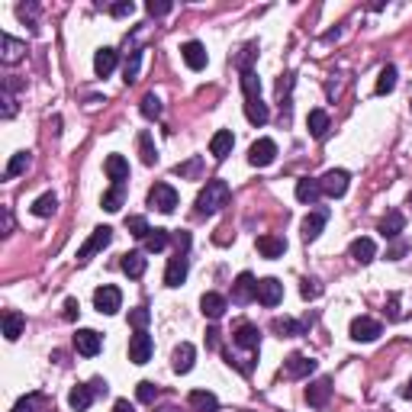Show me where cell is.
Wrapping results in <instances>:
<instances>
[{
	"label": "cell",
	"mask_w": 412,
	"mask_h": 412,
	"mask_svg": "<svg viewBox=\"0 0 412 412\" xmlns=\"http://www.w3.org/2000/svg\"><path fill=\"white\" fill-rule=\"evenodd\" d=\"M110 242H113V229H110V226H97V229L91 232V238L77 248V264H87V261H91L97 252H103Z\"/></svg>",
	"instance_id": "obj_2"
},
{
	"label": "cell",
	"mask_w": 412,
	"mask_h": 412,
	"mask_svg": "<svg viewBox=\"0 0 412 412\" xmlns=\"http://www.w3.org/2000/svg\"><path fill=\"white\" fill-rule=\"evenodd\" d=\"M139 110H142V116H146V120H158L165 107H161V100L155 97V94H146V97H142V107H139Z\"/></svg>",
	"instance_id": "obj_44"
},
{
	"label": "cell",
	"mask_w": 412,
	"mask_h": 412,
	"mask_svg": "<svg viewBox=\"0 0 412 412\" xmlns=\"http://www.w3.org/2000/svg\"><path fill=\"white\" fill-rule=\"evenodd\" d=\"M187 403L197 412H219V399H216V393H210V390H193L191 397H187Z\"/></svg>",
	"instance_id": "obj_24"
},
{
	"label": "cell",
	"mask_w": 412,
	"mask_h": 412,
	"mask_svg": "<svg viewBox=\"0 0 412 412\" xmlns=\"http://www.w3.org/2000/svg\"><path fill=\"white\" fill-rule=\"evenodd\" d=\"M197 168H200V158L187 161V165H177V168H174V171H177V174H181V177H184V174H193V171H197Z\"/></svg>",
	"instance_id": "obj_55"
},
{
	"label": "cell",
	"mask_w": 412,
	"mask_h": 412,
	"mask_svg": "<svg viewBox=\"0 0 412 412\" xmlns=\"http://www.w3.org/2000/svg\"><path fill=\"white\" fill-rule=\"evenodd\" d=\"M126 229L132 232V236L136 238H148V222H146V216H129V219H126Z\"/></svg>",
	"instance_id": "obj_46"
},
{
	"label": "cell",
	"mask_w": 412,
	"mask_h": 412,
	"mask_svg": "<svg viewBox=\"0 0 412 412\" xmlns=\"http://www.w3.org/2000/svg\"><path fill=\"white\" fill-rule=\"evenodd\" d=\"M232 345H236V348H245V352H252V354H258L261 352L258 326H252V322H238V328L232 332Z\"/></svg>",
	"instance_id": "obj_6"
},
{
	"label": "cell",
	"mask_w": 412,
	"mask_h": 412,
	"mask_svg": "<svg viewBox=\"0 0 412 412\" xmlns=\"http://www.w3.org/2000/svg\"><path fill=\"white\" fill-rule=\"evenodd\" d=\"M328 397H332V380L328 377H319V380H313L306 387V403L313 406V409H322L328 403Z\"/></svg>",
	"instance_id": "obj_16"
},
{
	"label": "cell",
	"mask_w": 412,
	"mask_h": 412,
	"mask_svg": "<svg viewBox=\"0 0 412 412\" xmlns=\"http://www.w3.org/2000/svg\"><path fill=\"white\" fill-rule=\"evenodd\" d=\"M403 252H406V242H399V245H397V248H393V252H390V255H387V258H399V255H403Z\"/></svg>",
	"instance_id": "obj_59"
},
{
	"label": "cell",
	"mask_w": 412,
	"mask_h": 412,
	"mask_svg": "<svg viewBox=\"0 0 412 412\" xmlns=\"http://www.w3.org/2000/svg\"><path fill=\"white\" fill-rule=\"evenodd\" d=\"M348 181H352V174L342 171V168H332V171H326V174L319 177L322 193H326V197H345V193H348Z\"/></svg>",
	"instance_id": "obj_7"
},
{
	"label": "cell",
	"mask_w": 412,
	"mask_h": 412,
	"mask_svg": "<svg viewBox=\"0 0 412 412\" xmlns=\"http://www.w3.org/2000/svg\"><path fill=\"white\" fill-rule=\"evenodd\" d=\"M94 397H97V390H94L91 383H84V387H75L68 393V406L75 412H87V409H91V403H94Z\"/></svg>",
	"instance_id": "obj_20"
},
{
	"label": "cell",
	"mask_w": 412,
	"mask_h": 412,
	"mask_svg": "<svg viewBox=\"0 0 412 412\" xmlns=\"http://www.w3.org/2000/svg\"><path fill=\"white\" fill-rule=\"evenodd\" d=\"M232 300H236V303H252V300H258V281H255L248 271H242V274L236 277V283H232Z\"/></svg>",
	"instance_id": "obj_12"
},
{
	"label": "cell",
	"mask_w": 412,
	"mask_h": 412,
	"mask_svg": "<svg viewBox=\"0 0 412 412\" xmlns=\"http://www.w3.org/2000/svg\"><path fill=\"white\" fill-rule=\"evenodd\" d=\"M403 229H406V216L399 213V210H393V213L380 222V236L383 238H399L403 236Z\"/></svg>",
	"instance_id": "obj_31"
},
{
	"label": "cell",
	"mask_w": 412,
	"mask_h": 412,
	"mask_svg": "<svg viewBox=\"0 0 412 412\" xmlns=\"http://www.w3.org/2000/svg\"><path fill=\"white\" fill-rule=\"evenodd\" d=\"M77 313H81V306H77V300H75V297H68V300H65V319H68V322H75V319H77Z\"/></svg>",
	"instance_id": "obj_52"
},
{
	"label": "cell",
	"mask_w": 412,
	"mask_h": 412,
	"mask_svg": "<svg viewBox=\"0 0 412 412\" xmlns=\"http://www.w3.org/2000/svg\"><path fill=\"white\" fill-rule=\"evenodd\" d=\"M348 252H352V258L358 261V264H371L377 255V245H374V238H354Z\"/></svg>",
	"instance_id": "obj_30"
},
{
	"label": "cell",
	"mask_w": 412,
	"mask_h": 412,
	"mask_svg": "<svg viewBox=\"0 0 412 412\" xmlns=\"http://www.w3.org/2000/svg\"><path fill=\"white\" fill-rule=\"evenodd\" d=\"M206 345H210V348H219V332H216V328L206 332Z\"/></svg>",
	"instance_id": "obj_56"
},
{
	"label": "cell",
	"mask_w": 412,
	"mask_h": 412,
	"mask_svg": "<svg viewBox=\"0 0 412 412\" xmlns=\"http://www.w3.org/2000/svg\"><path fill=\"white\" fill-rule=\"evenodd\" d=\"M181 58H184V65H187L191 71H203V68H206V61H210V55H206V46H203V42L191 39V42H184V46H181Z\"/></svg>",
	"instance_id": "obj_10"
},
{
	"label": "cell",
	"mask_w": 412,
	"mask_h": 412,
	"mask_svg": "<svg viewBox=\"0 0 412 412\" xmlns=\"http://www.w3.org/2000/svg\"><path fill=\"white\" fill-rule=\"evenodd\" d=\"M242 94L245 100H261V77L255 75V68L242 71Z\"/></svg>",
	"instance_id": "obj_36"
},
{
	"label": "cell",
	"mask_w": 412,
	"mask_h": 412,
	"mask_svg": "<svg viewBox=\"0 0 412 412\" xmlns=\"http://www.w3.org/2000/svg\"><path fill=\"white\" fill-rule=\"evenodd\" d=\"M139 65H142V52H139V49H132L129 58H126V68H122V81H126V84L139 81Z\"/></svg>",
	"instance_id": "obj_41"
},
{
	"label": "cell",
	"mask_w": 412,
	"mask_h": 412,
	"mask_svg": "<svg viewBox=\"0 0 412 412\" xmlns=\"http://www.w3.org/2000/svg\"><path fill=\"white\" fill-rule=\"evenodd\" d=\"M168 242H171L168 229H152V232H148V238H146V248H148V252H165V248H168Z\"/></svg>",
	"instance_id": "obj_43"
},
{
	"label": "cell",
	"mask_w": 412,
	"mask_h": 412,
	"mask_svg": "<svg viewBox=\"0 0 412 412\" xmlns=\"http://www.w3.org/2000/svg\"><path fill=\"white\" fill-rule=\"evenodd\" d=\"M23 328H26V319L20 313H13V309L4 313V335H7V342H16V338L23 335Z\"/></svg>",
	"instance_id": "obj_32"
},
{
	"label": "cell",
	"mask_w": 412,
	"mask_h": 412,
	"mask_svg": "<svg viewBox=\"0 0 412 412\" xmlns=\"http://www.w3.org/2000/svg\"><path fill=\"white\" fill-rule=\"evenodd\" d=\"M274 158H277L274 139H258V142L248 148V165H252V168H267V165H274Z\"/></svg>",
	"instance_id": "obj_5"
},
{
	"label": "cell",
	"mask_w": 412,
	"mask_h": 412,
	"mask_svg": "<svg viewBox=\"0 0 412 412\" xmlns=\"http://www.w3.org/2000/svg\"><path fill=\"white\" fill-rule=\"evenodd\" d=\"M226 297H219V293H203L200 297V309H203L206 319H222L226 316Z\"/></svg>",
	"instance_id": "obj_21"
},
{
	"label": "cell",
	"mask_w": 412,
	"mask_h": 412,
	"mask_svg": "<svg viewBox=\"0 0 412 412\" xmlns=\"http://www.w3.org/2000/svg\"><path fill=\"white\" fill-rule=\"evenodd\" d=\"M75 348H77V354H84V358H97L100 348H103V338H100V332H94V328H77Z\"/></svg>",
	"instance_id": "obj_11"
},
{
	"label": "cell",
	"mask_w": 412,
	"mask_h": 412,
	"mask_svg": "<svg viewBox=\"0 0 412 412\" xmlns=\"http://www.w3.org/2000/svg\"><path fill=\"white\" fill-rule=\"evenodd\" d=\"M174 242H177V255H187V248H191V236H187V232H177Z\"/></svg>",
	"instance_id": "obj_53"
},
{
	"label": "cell",
	"mask_w": 412,
	"mask_h": 412,
	"mask_svg": "<svg viewBox=\"0 0 412 412\" xmlns=\"http://www.w3.org/2000/svg\"><path fill=\"white\" fill-rule=\"evenodd\" d=\"M281 300H283V283L277 281V277H264V281H258V303L261 306L274 309Z\"/></svg>",
	"instance_id": "obj_13"
},
{
	"label": "cell",
	"mask_w": 412,
	"mask_h": 412,
	"mask_svg": "<svg viewBox=\"0 0 412 412\" xmlns=\"http://www.w3.org/2000/svg\"><path fill=\"white\" fill-rule=\"evenodd\" d=\"M306 126H309V136L313 139H326L328 129H332V120H328L326 110H309V120H306Z\"/></svg>",
	"instance_id": "obj_23"
},
{
	"label": "cell",
	"mask_w": 412,
	"mask_h": 412,
	"mask_svg": "<svg viewBox=\"0 0 412 412\" xmlns=\"http://www.w3.org/2000/svg\"><path fill=\"white\" fill-rule=\"evenodd\" d=\"M42 403H46V399L39 397V393H30V397H23L13 406V412H36V406H42Z\"/></svg>",
	"instance_id": "obj_48"
},
{
	"label": "cell",
	"mask_w": 412,
	"mask_h": 412,
	"mask_svg": "<svg viewBox=\"0 0 412 412\" xmlns=\"http://www.w3.org/2000/svg\"><path fill=\"white\" fill-rule=\"evenodd\" d=\"M232 146H236V136H232L229 129H219L210 139V155H213L216 161H226L232 155Z\"/></svg>",
	"instance_id": "obj_19"
},
{
	"label": "cell",
	"mask_w": 412,
	"mask_h": 412,
	"mask_svg": "<svg viewBox=\"0 0 412 412\" xmlns=\"http://www.w3.org/2000/svg\"><path fill=\"white\" fill-rule=\"evenodd\" d=\"M136 397H139V403H155V397H158V387H155L152 380H142L136 387Z\"/></svg>",
	"instance_id": "obj_47"
},
{
	"label": "cell",
	"mask_w": 412,
	"mask_h": 412,
	"mask_svg": "<svg viewBox=\"0 0 412 412\" xmlns=\"http://www.w3.org/2000/svg\"><path fill=\"white\" fill-rule=\"evenodd\" d=\"M13 87L16 81H4V91H0V100H4V120H13L16 116V97H13Z\"/></svg>",
	"instance_id": "obj_39"
},
{
	"label": "cell",
	"mask_w": 412,
	"mask_h": 412,
	"mask_svg": "<svg viewBox=\"0 0 412 412\" xmlns=\"http://www.w3.org/2000/svg\"><path fill=\"white\" fill-rule=\"evenodd\" d=\"M187 271H191L187 255H174V258L168 261V267H165V283H168V287H181V283L187 281Z\"/></svg>",
	"instance_id": "obj_15"
},
{
	"label": "cell",
	"mask_w": 412,
	"mask_h": 412,
	"mask_svg": "<svg viewBox=\"0 0 412 412\" xmlns=\"http://www.w3.org/2000/svg\"><path fill=\"white\" fill-rule=\"evenodd\" d=\"M116 61H120V52H116V49H100V52L94 55V71H97V77L113 75Z\"/></svg>",
	"instance_id": "obj_22"
},
{
	"label": "cell",
	"mask_w": 412,
	"mask_h": 412,
	"mask_svg": "<svg viewBox=\"0 0 412 412\" xmlns=\"http://www.w3.org/2000/svg\"><path fill=\"white\" fill-rule=\"evenodd\" d=\"M409 206H412V193H409Z\"/></svg>",
	"instance_id": "obj_61"
},
{
	"label": "cell",
	"mask_w": 412,
	"mask_h": 412,
	"mask_svg": "<svg viewBox=\"0 0 412 412\" xmlns=\"http://www.w3.org/2000/svg\"><path fill=\"white\" fill-rule=\"evenodd\" d=\"M245 116H248L252 126H264V122L271 120V110H267L261 100H245Z\"/></svg>",
	"instance_id": "obj_35"
},
{
	"label": "cell",
	"mask_w": 412,
	"mask_h": 412,
	"mask_svg": "<svg viewBox=\"0 0 412 412\" xmlns=\"http://www.w3.org/2000/svg\"><path fill=\"white\" fill-rule=\"evenodd\" d=\"M139 155H142L146 165H155V161H158V152H155V142L148 132H139Z\"/></svg>",
	"instance_id": "obj_42"
},
{
	"label": "cell",
	"mask_w": 412,
	"mask_h": 412,
	"mask_svg": "<svg viewBox=\"0 0 412 412\" xmlns=\"http://www.w3.org/2000/svg\"><path fill=\"white\" fill-rule=\"evenodd\" d=\"M113 412H136V409L129 406V399H116V403H113Z\"/></svg>",
	"instance_id": "obj_57"
},
{
	"label": "cell",
	"mask_w": 412,
	"mask_h": 412,
	"mask_svg": "<svg viewBox=\"0 0 412 412\" xmlns=\"http://www.w3.org/2000/svg\"><path fill=\"white\" fill-rule=\"evenodd\" d=\"M403 397H406V399H412V380H409V383H406V390H403Z\"/></svg>",
	"instance_id": "obj_60"
},
{
	"label": "cell",
	"mask_w": 412,
	"mask_h": 412,
	"mask_svg": "<svg viewBox=\"0 0 412 412\" xmlns=\"http://www.w3.org/2000/svg\"><path fill=\"white\" fill-rule=\"evenodd\" d=\"M319 197H322V184L313 181V177H300V181H297V200H300V203L313 206Z\"/></svg>",
	"instance_id": "obj_27"
},
{
	"label": "cell",
	"mask_w": 412,
	"mask_h": 412,
	"mask_svg": "<svg viewBox=\"0 0 412 412\" xmlns=\"http://www.w3.org/2000/svg\"><path fill=\"white\" fill-rule=\"evenodd\" d=\"M30 161H32V155H30V152H16L13 158H10L7 171H4V181H13V177H20L26 168H30Z\"/></svg>",
	"instance_id": "obj_38"
},
{
	"label": "cell",
	"mask_w": 412,
	"mask_h": 412,
	"mask_svg": "<svg viewBox=\"0 0 412 412\" xmlns=\"http://www.w3.org/2000/svg\"><path fill=\"white\" fill-rule=\"evenodd\" d=\"M258 252L264 255V258H281V255L287 252V242H283L281 236H261L258 238Z\"/></svg>",
	"instance_id": "obj_33"
},
{
	"label": "cell",
	"mask_w": 412,
	"mask_h": 412,
	"mask_svg": "<svg viewBox=\"0 0 412 412\" xmlns=\"http://www.w3.org/2000/svg\"><path fill=\"white\" fill-rule=\"evenodd\" d=\"M94 306H97V313H103V316L120 313V309H122V293H120V287H110V283L97 287V290H94Z\"/></svg>",
	"instance_id": "obj_4"
},
{
	"label": "cell",
	"mask_w": 412,
	"mask_h": 412,
	"mask_svg": "<svg viewBox=\"0 0 412 412\" xmlns=\"http://www.w3.org/2000/svg\"><path fill=\"white\" fill-rule=\"evenodd\" d=\"M290 87H293V75H283L281 81H277V94H281V97H287V94H290Z\"/></svg>",
	"instance_id": "obj_54"
},
{
	"label": "cell",
	"mask_w": 412,
	"mask_h": 412,
	"mask_svg": "<svg viewBox=\"0 0 412 412\" xmlns=\"http://www.w3.org/2000/svg\"><path fill=\"white\" fill-rule=\"evenodd\" d=\"M232 191H229V184L226 181H206V187L197 193V213L200 216H213L219 213L222 206L229 203Z\"/></svg>",
	"instance_id": "obj_1"
},
{
	"label": "cell",
	"mask_w": 412,
	"mask_h": 412,
	"mask_svg": "<svg viewBox=\"0 0 412 412\" xmlns=\"http://www.w3.org/2000/svg\"><path fill=\"white\" fill-rule=\"evenodd\" d=\"M146 267H148V261H146V255H142V252L122 255V271H126L129 277H142V274H146Z\"/></svg>",
	"instance_id": "obj_34"
},
{
	"label": "cell",
	"mask_w": 412,
	"mask_h": 412,
	"mask_svg": "<svg viewBox=\"0 0 412 412\" xmlns=\"http://www.w3.org/2000/svg\"><path fill=\"white\" fill-rule=\"evenodd\" d=\"M152 352H155V342L148 332H136L129 338V361L132 364H148L152 361Z\"/></svg>",
	"instance_id": "obj_8"
},
{
	"label": "cell",
	"mask_w": 412,
	"mask_h": 412,
	"mask_svg": "<svg viewBox=\"0 0 412 412\" xmlns=\"http://www.w3.org/2000/svg\"><path fill=\"white\" fill-rule=\"evenodd\" d=\"M309 322H313V316L309 319H303V322H297V319H287V316H277L274 322H271V328H274L277 335L281 338H297V335H306V328H309Z\"/></svg>",
	"instance_id": "obj_17"
},
{
	"label": "cell",
	"mask_w": 412,
	"mask_h": 412,
	"mask_svg": "<svg viewBox=\"0 0 412 412\" xmlns=\"http://www.w3.org/2000/svg\"><path fill=\"white\" fill-rule=\"evenodd\" d=\"M393 87H397V68L393 65H383L380 68V77H377V94H393Z\"/></svg>",
	"instance_id": "obj_40"
},
{
	"label": "cell",
	"mask_w": 412,
	"mask_h": 412,
	"mask_svg": "<svg viewBox=\"0 0 412 412\" xmlns=\"http://www.w3.org/2000/svg\"><path fill=\"white\" fill-rule=\"evenodd\" d=\"M193 358H197V348L191 342H181L174 348V358H171V367H174L177 374H191L193 371Z\"/></svg>",
	"instance_id": "obj_18"
},
{
	"label": "cell",
	"mask_w": 412,
	"mask_h": 412,
	"mask_svg": "<svg viewBox=\"0 0 412 412\" xmlns=\"http://www.w3.org/2000/svg\"><path fill=\"white\" fill-rule=\"evenodd\" d=\"M300 293H303V300H319L322 297V283L313 281V277H306L303 287H300Z\"/></svg>",
	"instance_id": "obj_49"
},
{
	"label": "cell",
	"mask_w": 412,
	"mask_h": 412,
	"mask_svg": "<svg viewBox=\"0 0 412 412\" xmlns=\"http://www.w3.org/2000/svg\"><path fill=\"white\" fill-rule=\"evenodd\" d=\"M148 13L152 16H165V13H171V10H174V4H168V0H161V4H155V0H148Z\"/></svg>",
	"instance_id": "obj_51"
},
{
	"label": "cell",
	"mask_w": 412,
	"mask_h": 412,
	"mask_svg": "<svg viewBox=\"0 0 412 412\" xmlns=\"http://www.w3.org/2000/svg\"><path fill=\"white\" fill-rule=\"evenodd\" d=\"M55 210H58V197H55L52 191L42 193V197L32 203V216H39V219H46V216H55Z\"/></svg>",
	"instance_id": "obj_37"
},
{
	"label": "cell",
	"mask_w": 412,
	"mask_h": 412,
	"mask_svg": "<svg viewBox=\"0 0 412 412\" xmlns=\"http://www.w3.org/2000/svg\"><path fill=\"white\" fill-rule=\"evenodd\" d=\"M316 371V361L313 358H306V354L293 352L290 358L283 361V374L290 377V380H300V377H309Z\"/></svg>",
	"instance_id": "obj_14"
},
{
	"label": "cell",
	"mask_w": 412,
	"mask_h": 412,
	"mask_svg": "<svg viewBox=\"0 0 412 412\" xmlns=\"http://www.w3.org/2000/svg\"><path fill=\"white\" fill-rule=\"evenodd\" d=\"M380 335H383V326L377 319H371V316L352 319V338L354 342H377Z\"/></svg>",
	"instance_id": "obj_9"
},
{
	"label": "cell",
	"mask_w": 412,
	"mask_h": 412,
	"mask_svg": "<svg viewBox=\"0 0 412 412\" xmlns=\"http://www.w3.org/2000/svg\"><path fill=\"white\" fill-rule=\"evenodd\" d=\"M0 49H4V61H7V65H16L26 52V42H20V39H13L10 32H4V36H0Z\"/></svg>",
	"instance_id": "obj_28"
},
{
	"label": "cell",
	"mask_w": 412,
	"mask_h": 412,
	"mask_svg": "<svg viewBox=\"0 0 412 412\" xmlns=\"http://www.w3.org/2000/svg\"><path fill=\"white\" fill-rule=\"evenodd\" d=\"M177 191L174 187H171V184H155L152 191H148V206H155V210H158V213H174L177 210Z\"/></svg>",
	"instance_id": "obj_3"
},
{
	"label": "cell",
	"mask_w": 412,
	"mask_h": 412,
	"mask_svg": "<svg viewBox=\"0 0 412 412\" xmlns=\"http://www.w3.org/2000/svg\"><path fill=\"white\" fill-rule=\"evenodd\" d=\"M110 13H113L116 20H122V16H132V13H136V4H132V0H120V4H113V7H110Z\"/></svg>",
	"instance_id": "obj_50"
},
{
	"label": "cell",
	"mask_w": 412,
	"mask_h": 412,
	"mask_svg": "<svg viewBox=\"0 0 412 412\" xmlns=\"http://www.w3.org/2000/svg\"><path fill=\"white\" fill-rule=\"evenodd\" d=\"M328 222V210H313V213L303 219V238L306 242H313V238H319L322 226Z\"/></svg>",
	"instance_id": "obj_25"
},
{
	"label": "cell",
	"mask_w": 412,
	"mask_h": 412,
	"mask_svg": "<svg viewBox=\"0 0 412 412\" xmlns=\"http://www.w3.org/2000/svg\"><path fill=\"white\" fill-rule=\"evenodd\" d=\"M148 322H152V313H148L146 306H136V309L129 313V326L136 328V332H146Z\"/></svg>",
	"instance_id": "obj_45"
},
{
	"label": "cell",
	"mask_w": 412,
	"mask_h": 412,
	"mask_svg": "<svg viewBox=\"0 0 412 412\" xmlns=\"http://www.w3.org/2000/svg\"><path fill=\"white\" fill-rule=\"evenodd\" d=\"M103 171H107V177L113 184H122L129 177V161L122 158V155H110V158L103 161Z\"/></svg>",
	"instance_id": "obj_26"
},
{
	"label": "cell",
	"mask_w": 412,
	"mask_h": 412,
	"mask_svg": "<svg viewBox=\"0 0 412 412\" xmlns=\"http://www.w3.org/2000/svg\"><path fill=\"white\" fill-rule=\"evenodd\" d=\"M390 319H399V297L390 300Z\"/></svg>",
	"instance_id": "obj_58"
},
{
	"label": "cell",
	"mask_w": 412,
	"mask_h": 412,
	"mask_svg": "<svg viewBox=\"0 0 412 412\" xmlns=\"http://www.w3.org/2000/svg\"><path fill=\"white\" fill-rule=\"evenodd\" d=\"M122 203H126V184H113V187L100 197V206H103L107 213H120Z\"/></svg>",
	"instance_id": "obj_29"
}]
</instances>
